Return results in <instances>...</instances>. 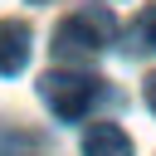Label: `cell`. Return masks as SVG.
<instances>
[{
    "instance_id": "cell-7",
    "label": "cell",
    "mask_w": 156,
    "mask_h": 156,
    "mask_svg": "<svg viewBox=\"0 0 156 156\" xmlns=\"http://www.w3.org/2000/svg\"><path fill=\"white\" fill-rule=\"evenodd\" d=\"M146 107H151V112H156V73H151V78H146Z\"/></svg>"
},
{
    "instance_id": "cell-4",
    "label": "cell",
    "mask_w": 156,
    "mask_h": 156,
    "mask_svg": "<svg viewBox=\"0 0 156 156\" xmlns=\"http://www.w3.org/2000/svg\"><path fill=\"white\" fill-rule=\"evenodd\" d=\"M83 156H132V136L117 122H93L83 132Z\"/></svg>"
},
{
    "instance_id": "cell-8",
    "label": "cell",
    "mask_w": 156,
    "mask_h": 156,
    "mask_svg": "<svg viewBox=\"0 0 156 156\" xmlns=\"http://www.w3.org/2000/svg\"><path fill=\"white\" fill-rule=\"evenodd\" d=\"M29 5H44V0H29Z\"/></svg>"
},
{
    "instance_id": "cell-5",
    "label": "cell",
    "mask_w": 156,
    "mask_h": 156,
    "mask_svg": "<svg viewBox=\"0 0 156 156\" xmlns=\"http://www.w3.org/2000/svg\"><path fill=\"white\" fill-rule=\"evenodd\" d=\"M0 156H39V136L24 127H0Z\"/></svg>"
},
{
    "instance_id": "cell-3",
    "label": "cell",
    "mask_w": 156,
    "mask_h": 156,
    "mask_svg": "<svg viewBox=\"0 0 156 156\" xmlns=\"http://www.w3.org/2000/svg\"><path fill=\"white\" fill-rule=\"evenodd\" d=\"M29 63V24L24 20H0V78L24 73Z\"/></svg>"
},
{
    "instance_id": "cell-2",
    "label": "cell",
    "mask_w": 156,
    "mask_h": 156,
    "mask_svg": "<svg viewBox=\"0 0 156 156\" xmlns=\"http://www.w3.org/2000/svg\"><path fill=\"white\" fill-rule=\"evenodd\" d=\"M107 39H112V15H93V10H78V15H68L58 29H54V54L58 58H93V54H102L107 49Z\"/></svg>"
},
{
    "instance_id": "cell-6",
    "label": "cell",
    "mask_w": 156,
    "mask_h": 156,
    "mask_svg": "<svg viewBox=\"0 0 156 156\" xmlns=\"http://www.w3.org/2000/svg\"><path fill=\"white\" fill-rule=\"evenodd\" d=\"M132 49L156 54V5H146V10L136 15V24H132Z\"/></svg>"
},
{
    "instance_id": "cell-1",
    "label": "cell",
    "mask_w": 156,
    "mask_h": 156,
    "mask_svg": "<svg viewBox=\"0 0 156 156\" xmlns=\"http://www.w3.org/2000/svg\"><path fill=\"white\" fill-rule=\"evenodd\" d=\"M98 93H102L98 78L73 73V68H49V73L39 78V98H44V107H49L58 122H83V117L93 112Z\"/></svg>"
}]
</instances>
